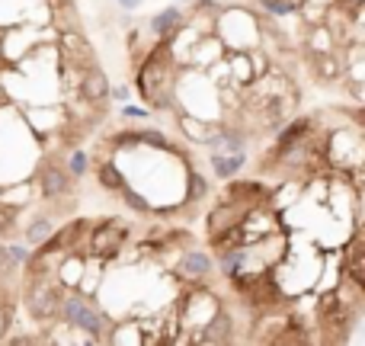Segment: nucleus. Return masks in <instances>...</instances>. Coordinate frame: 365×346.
<instances>
[{
  "mask_svg": "<svg viewBox=\"0 0 365 346\" xmlns=\"http://www.w3.org/2000/svg\"><path fill=\"white\" fill-rule=\"evenodd\" d=\"M26 305H29V314H33V318L45 321V318H51V314L58 311L61 295H58V288H55V286H49V282L35 279L33 286H29V295H26Z\"/></svg>",
  "mask_w": 365,
  "mask_h": 346,
  "instance_id": "f257e3e1",
  "label": "nucleus"
},
{
  "mask_svg": "<svg viewBox=\"0 0 365 346\" xmlns=\"http://www.w3.org/2000/svg\"><path fill=\"white\" fill-rule=\"evenodd\" d=\"M39 176H42V196H45V199L65 196V192L71 190V176H67L61 167H55V164H45Z\"/></svg>",
  "mask_w": 365,
  "mask_h": 346,
  "instance_id": "f03ea898",
  "label": "nucleus"
},
{
  "mask_svg": "<svg viewBox=\"0 0 365 346\" xmlns=\"http://www.w3.org/2000/svg\"><path fill=\"white\" fill-rule=\"evenodd\" d=\"M80 97L90 99V103H100L103 97H109V81L100 67H90V71L80 77Z\"/></svg>",
  "mask_w": 365,
  "mask_h": 346,
  "instance_id": "7ed1b4c3",
  "label": "nucleus"
},
{
  "mask_svg": "<svg viewBox=\"0 0 365 346\" xmlns=\"http://www.w3.org/2000/svg\"><path fill=\"white\" fill-rule=\"evenodd\" d=\"M212 270V260H208L205 254H199V250H192V254L182 256V272L186 276H202V272Z\"/></svg>",
  "mask_w": 365,
  "mask_h": 346,
  "instance_id": "20e7f679",
  "label": "nucleus"
},
{
  "mask_svg": "<svg viewBox=\"0 0 365 346\" xmlns=\"http://www.w3.org/2000/svg\"><path fill=\"white\" fill-rule=\"evenodd\" d=\"M180 26V10L176 7H170V10H164V13H158V17L151 19V29L158 35H167L170 29H176Z\"/></svg>",
  "mask_w": 365,
  "mask_h": 346,
  "instance_id": "39448f33",
  "label": "nucleus"
},
{
  "mask_svg": "<svg viewBox=\"0 0 365 346\" xmlns=\"http://www.w3.org/2000/svg\"><path fill=\"white\" fill-rule=\"evenodd\" d=\"M231 337V318L228 314H218L215 321H208V340L212 343H224Z\"/></svg>",
  "mask_w": 365,
  "mask_h": 346,
  "instance_id": "423d86ee",
  "label": "nucleus"
},
{
  "mask_svg": "<svg viewBox=\"0 0 365 346\" xmlns=\"http://www.w3.org/2000/svg\"><path fill=\"white\" fill-rule=\"evenodd\" d=\"M49 234H51V222H49V218H35V222L26 228V240H33V244L45 240Z\"/></svg>",
  "mask_w": 365,
  "mask_h": 346,
  "instance_id": "0eeeda50",
  "label": "nucleus"
},
{
  "mask_svg": "<svg viewBox=\"0 0 365 346\" xmlns=\"http://www.w3.org/2000/svg\"><path fill=\"white\" fill-rule=\"evenodd\" d=\"M100 183L106 186V190H122V176H119V170L112 164L100 167Z\"/></svg>",
  "mask_w": 365,
  "mask_h": 346,
  "instance_id": "6e6552de",
  "label": "nucleus"
},
{
  "mask_svg": "<svg viewBox=\"0 0 365 346\" xmlns=\"http://www.w3.org/2000/svg\"><path fill=\"white\" fill-rule=\"evenodd\" d=\"M215 167H218V170H221V173H218V176H231V173L237 170V167H241V154L234 157V160H215Z\"/></svg>",
  "mask_w": 365,
  "mask_h": 346,
  "instance_id": "1a4fd4ad",
  "label": "nucleus"
},
{
  "mask_svg": "<svg viewBox=\"0 0 365 346\" xmlns=\"http://www.w3.org/2000/svg\"><path fill=\"white\" fill-rule=\"evenodd\" d=\"M7 327H10V308H0V337L7 333Z\"/></svg>",
  "mask_w": 365,
  "mask_h": 346,
  "instance_id": "9d476101",
  "label": "nucleus"
},
{
  "mask_svg": "<svg viewBox=\"0 0 365 346\" xmlns=\"http://www.w3.org/2000/svg\"><path fill=\"white\" fill-rule=\"evenodd\" d=\"M71 167H74V173L87 170V157H83V154H74V160H71Z\"/></svg>",
  "mask_w": 365,
  "mask_h": 346,
  "instance_id": "9b49d317",
  "label": "nucleus"
},
{
  "mask_svg": "<svg viewBox=\"0 0 365 346\" xmlns=\"http://www.w3.org/2000/svg\"><path fill=\"white\" fill-rule=\"evenodd\" d=\"M202 192H205V183H202L199 176H192V199H196V196H202Z\"/></svg>",
  "mask_w": 365,
  "mask_h": 346,
  "instance_id": "f8f14e48",
  "label": "nucleus"
},
{
  "mask_svg": "<svg viewBox=\"0 0 365 346\" xmlns=\"http://www.w3.org/2000/svg\"><path fill=\"white\" fill-rule=\"evenodd\" d=\"M119 3H122V7H128V10H132V7H138L142 0H119Z\"/></svg>",
  "mask_w": 365,
  "mask_h": 346,
  "instance_id": "ddd939ff",
  "label": "nucleus"
},
{
  "mask_svg": "<svg viewBox=\"0 0 365 346\" xmlns=\"http://www.w3.org/2000/svg\"><path fill=\"white\" fill-rule=\"evenodd\" d=\"M343 3H349V7H353V10H359V7H362V3H365V0H343Z\"/></svg>",
  "mask_w": 365,
  "mask_h": 346,
  "instance_id": "4468645a",
  "label": "nucleus"
}]
</instances>
